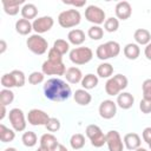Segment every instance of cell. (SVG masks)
Segmentation results:
<instances>
[{"label":"cell","mask_w":151,"mask_h":151,"mask_svg":"<svg viewBox=\"0 0 151 151\" xmlns=\"http://www.w3.org/2000/svg\"><path fill=\"white\" fill-rule=\"evenodd\" d=\"M72 94V90L70 85L59 79V78H51L44 85V96L52 101H65Z\"/></svg>","instance_id":"obj_1"},{"label":"cell","mask_w":151,"mask_h":151,"mask_svg":"<svg viewBox=\"0 0 151 151\" xmlns=\"http://www.w3.org/2000/svg\"><path fill=\"white\" fill-rule=\"evenodd\" d=\"M80 20H81V14L76 8L63 11L58 15V24L63 28H72V27H76V26H78L80 24Z\"/></svg>","instance_id":"obj_2"},{"label":"cell","mask_w":151,"mask_h":151,"mask_svg":"<svg viewBox=\"0 0 151 151\" xmlns=\"http://www.w3.org/2000/svg\"><path fill=\"white\" fill-rule=\"evenodd\" d=\"M119 53H120V45L113 40H110L105 44H100L96 50V55L100 60L116 58Z\"/></svg>","instance_id":"obj_3"},{"label":"cell","mask_w":151,"mask_h":151,"mask_svg":"<svg viewBox=\"0 0 151 151\" xmlns=\"http://www.w3.org/2000/svg\"><path fill=\"white\" fill-rule=\"evenodd\" d=\"M68 57H70V60L74 65H85L92 60L93 51L90 47L80 46V47H76V48L71 50Z\"/></svg>","instance_id":"obj_4"},{"label":"cell","mask_w":151,"mask_h":151,"mask_svg":"<svg viewBox=\"0 0 151 151\" xmlns=\"http://www.w3.org/2000/svg\"><path fill=\"white\" fill-rule=\"evenodd\" d=\"M26 45L28 47V50L37 54V55H41L44 53L47 52V48H48V42L47 40L41 37V34H32L27 38L26 40Z\"/></svg>","instance_id":"obj_5"},{"label":"cell","mask_w":151,"mask_h":151,"mask_svg":"<svg viewBox=\"0 0 151 151\" xmlns=\"http://www.w3.org/2000/svg\"><path fill=\"white\" fill-rule=\"evenodd\" d=\"M85 133L94 147H101L104 146V144H106V134H104V132L98 125L96 124L87 125Z\"/></svg>","instance_id":"obj_6"},{"label":"cell","mask_w":151,"mask_h":151,"mask_svg":"<svg viewBox=\"0 0 151 151\" xmlns=\"http://www.w3.org/2000/svg\"><path fill=\"white\" fill-rule=\"evenodd\" d=\"M8 119H9V123L13 127L14 131L17 132H21V131H25L26 129V119H25V114L22 112L21 109H18V107H14L12 110H9L8 112Z\"/></svg>","instance_id":"obj_7"},{"label":"cell","mask_w":151,"mask_h":151,"mask_svg":"<svg viewBox=\"0 0 151 151\" xmlns=\"http://www.w3.org/2000/svg\"><path fill=\"white\" fill-rule=\"evenodd\" d=\"M85 19L87 21L92 22L93 25L100 26L101 24L105 22L106 15H105L104 9H101L100 7L94 6V5H90L85 9Z\"/></svg>","instance_id":"obj_8"},{"label":"cell","mask_w":151,"mask_h":151,"mask_svg":"<svg viewBox=\"0 0 151 151\" xmlns=\"http://www.w3.org/2000/svg\"><path fill=\"white\" fill-rule=\"evenodd\" d=\"M66 66L64 63H54L51 60H46L42 63L41 72L45 76H65Z\"/></svg>","instance_id":"obj_9"},{"label":"cell","mask_w":151,"mask_h":151,"mask_svg":"<svg viewBox=\"0 0 151 151\" xmlns=\"http://www.w3.org/2000/svg\"><path fill=\"white\" fill-rule=\"evenodd\" d=\"M50 118L51 117L48 116V113L39 109H32L27 113V122L33 126H40V125L45 126Z\"/></svg>","instance_id":"obj_10"},{"label":"cell","mask_w":151,"mask_h":151,"mask_svg":"<svg viewBox=\"0 0 151 151\" xmlns=\"http://www.w3.org/2000/svg\"><path fill=\"white\" fill-rule=\"evenodd\" d=\"M54 25V20L52 17L50 15H44V17H39L37 19L33 20L32 26H33V31L37 34H42L48 32Z\"/></svg>","instance_id":"obj_11"},{"label":"cell","mask_w":151,"mask_h":151,"mask_svg":"<svg viewBox=\"0 0 151 151\" xmlns=\"http://www.w3.org/2000/svg\"><path fill=\"white\" fill-rule=\"evenodd\" d=\"M106 145L109 151H123L124 150V142L118 131L111 130L106 133Z\"/></svg>","instance_id":"obj_12"},{"label":"cell","mask_w":151,"mask_h":151,"mask_svg":"<svg viewBox=\"0 0 151 151\" xmlns=\"http://www.w3.org/2000/svg\"><path fill=\"white\" fill-rule=\"evenodd\" d=\"M98 111L103 119H112L117 113V103L111 99H105L100 103Z\"/></svg>","instance_id":"obj_13"},{"label":"cell","mask_w":151,"mask_h":151,"mask_svg":"<svg viewBox=\"0 0 151 151\" xmlns=\"http://www.w3.org/2000/svg\"><path fill=\"white\" fill-rule=\"evenodd\" d=\"M116 17L118 20H126L132 14V7L129 1H119L114 8Z\"/></svg>","instance_id":"obj_14"},{"label":"cell","mask_w":151,"mask_h":151,"mask_svg":"<svg viewBox=\"0 0 151 151\" xmlns=\"http://www.w3.org/2000/svg\"><path fill=\"white\" fill-rule=\"evenodd\" d=\"M21 5H25L24 0H2L4 12L11 17L17 15L19 11H21Z\"/></svg>","instance_id":"obj_15"},{"label":"cell","mask_w":151,"mask_h":151,"mask_svg":"<svg viewBox=\"0 0 151 151\" xmlns=\"http://www.w3.org/2000/svg\"><path fill=\"white\" fill-rule=\"evenodd\" d=\"M123 142H124V146L130 151L137 150L138 147H140V144H142V139H140L139 134L136 132L126 133L123 138Z\"/></svg>","instance_id":"obj_16"},{"label":"cell","mask_w":151,"mask_h":151,"mask_svg":"<svg viewBox=\"0 0 151 151\" xmlns=\"http://www.w3.org/2000/svg\"><path fill=\"white\" fill-rule=\"evenodd\" d=\"M134 97L130 92H120L117 96V105L123 110H129L133 106Z\"/></svg>","instance_id":"obj_17"},{"label":"cell","mask_w":151,"mask_h":151,"mask_svg":"<svg viewBox=\"0 0 151 151\" xmlns=\"http://www.w3.org/2000/svg\"><path fill=\"white\" fill-rule=\"evenodd\" d=\"M85 32L80 28H73L68 32L67 34V40L70 44L74 45V46H79L81 44H84L85 41Z\"/></svg>","instance_id":"obj_18"},{"label":"cell","mask_w":151,"mask_h":151,"mask_svg":"<svg viewBox=\"0 0 151 151\" xmlns=\"http://www.w3.org/2000/svg\"><path fill=\"white\" fill-rule=\"evenodd\" d=\"M66 80L70 83V84H78V83H81L83 80V73L80 71V68L76 67V66H72V67H68L65 72V76Z\"/></svg>","instance_id":"obj_19"},{"label":"cell","mask_w":151,"mask_h":151,"mask_svg":"<svg viewBox=\"0 0 151 151\" xmlns=\"http://www.w3.org/2000/svg\"><path fill=\"white\" fill-rule=\"evenodd\" d=\"M133 38L137 45H149L151 41V33L146 28H138L133 33Z\"/></svg>","instance_id":"obj_20"},{"label":"cell","mask_w":151,"mask_h":151,"mask_svg":"<svg viewBox=\"0 0 151 151\" xmlns=\"http://www.w3.org/2000/svg\"><path fill=\"white\" fill-rule=\"evenodd\" d=\"M73 98H74V101L81 106L88 105L92 100V96L87 92V90H84V88L76 90V92L73 93Z\"/></svg>","instance_id":"obj_21"},{"label":"cell","mask_w":151,"mask_h":151,"mask_svg":"<svg viewBox=\"0 0 151 151\" xmlns=\"http://www.w3.org/2000/svg\"><path fill=\"white\" fill-rule=\"evenodd\" d=\"M40 145L44 146V147H47L51 151H53L59 145V142H58V139H57V137L54 134H52V133H44L40 137Z\"/></svg>","instance_id":"obj_22"},{"label":"cell","mask_w":151,"mask_h":151,"mask_svg":"<svg viewBox=\"0 0 151 151\" xmlns=\"http://www.w3.org/2000/svg\"><path fill=\"white\" fill-rule=\"evenodd\" d=\"M33 29V26H32V22L29 20H26L24 18L21 19H18L15 21V31L21 34V35H27L31 33V31Z\"/></svg>","instance_id":"obj_23"},{"label":"cell","mask_w":151,"mask_h":151,"mask_svg":"<svg viewBox=\"0 0 151 151\" xmlns=\"http://www.w3.org/2000/svg\"><path fill=\"white\" fill-rule=\"evenodd\" d=\"M123 52H124V55L127 59L136 60L139 57V54H140V48H139V45L133 44V42H129V44L125 45Z\"/></svg>","instance_id":"obj_24"},{"label":"cell","mask_w":151,"mask_h":151,"mask_svg":"<svg viewBox=\"0 0 151 151\" xmlns=\"http://www.w3.org/2000/svg\"><path fill=\"white\" fill-rule=\"evenodd\" d=\"M21 15L24 19L26 20H31V19H37V15H38V8L34 4H25L22 7H21V11H20Z\"/></svg>","instance_id":"obj_25"},{"label":"cell","mask_w":151,"mask_h":151,"mask_svg":"<svg viewBox=\"0 0 151 151\" xmlns=\"http://www.w3.org/2000/svg\"><path fill=\"white\" fill-rule=\"evenodd\" d=\"M98 81H99L98 76H94L93 73H88L83 77V80L80 84L84 90H92L98 85Z\"/></svg>","instance_id":"obj_26"},{"label":"cell","mask_w":151,"mask_h":151,"mask_svg":"<svg viewBox=\"0 0 151 151\" xmlns=\"http://www.w3.org/2000/svg\"><path fill=\"white\" fill-rule=\"evenodd\" d=\"M113 74V66L110 63H101L97 67V76L100 78H111Z\"/></svg>","instance_id":"obj_27"},{"label":"cell","mask_w":151,"mask_h":151,"mask_svg":"<svg viewBox=\"0 0 151 151\" xmlns=\"http://www.w3.org/2000/svg\"><path fill=\"white\" fill-rule=\"evenodd\" d=\"M14 138H15L14 130L6 127L4 124H0V140L2 143H9L14 140Z\"/></svg>","instance_id":"obj_28"},{"label":"cell","mask_w":151,"mask_h":151,"mask_svg":"<svg viewBox=\"0 0 151 151\" xmlns=\"http://www.w3.org/2000/svg\"><path fill=\"white\" fill-rule=\"evenodd\" d=\"M70 145L73 150H80L85 146V136L81 133H74L70 138Z\"/></svg>","instance_id":"obj_29"},{"label":"cell","mask_w":151,"mask_h":151,"mask_svg":"<svg viewBox=\"0 0 151 151\" xmlns=\"http://www.w3.org/2000/svg\"><path fill=\"white\" fill-rule=\"evenodd\" d=\"M105 92L109 96H118L122 90L118 86V84L116 83V80L113 79V77H111L110 79H107V81L105 83Z\"/></svg>","instance_id":"obj_30"},{"label":"cell","mask_w":151,"mask_h":151,"mask_svg":"<svg viewBox=\"0 0 151 151\" xmlns=\"http://www.w3.org/2000/svg\"><path fill=\"white\" fill-rule=\"evenodd\" d=\"M21 140H22V144L25 146L33 147L38 143V137H37L35 132H33V131H26V132H24V134L21 137Z\"/></svg>","instance_id":"obj_31"},{"label":"cell","mask_w":151,"mask_h":151,"mask_svg":"<svg viewBox=\"0 0 151 151\" xmlns=\"http://www.w3.org/2000/svg\"><path fill=\"white\" fill-rule=\"evenodd\" d=\"M14 100V93L11 88H2L0 91V104L1 105H9Z\"/></svg>","instance_id":"obj_32"},{"label":"cell","mask_w":151,"mask_h":151,"mask_svg":"<svg viewBox=\"0 0 151 151\" xmlns=\"http://www.w3.org/2000/svg\"><path fill=\"white\" fill-rule=\"evenodd\" d=\"M53 48L55 51H58L61 55H64L70 51V42L64 40V39H57L53 42Z\"/></svg>","instance_id":"obj_33"},{"label":"cell","mask_w":151,"mask_h":151,"mask_svg":"<svg viewBox=\"0 0 151 151\" xmlns=\"http://www.w3.org/2000/svg\"><path fill=\"white\" fill-rule=\"evenodd\" d=\"M87 35H88V38H91L92 40H100V39L104 37V29H103L100 26L93 25V26H91V27L88 28Z\"/></svg>","instance_id":"obj_34"},{"label":"cell","mask_w":151,"mask_h":151,"mask_svg":"<svg viewBox=\"0 0 151 151\" xmlns=\"http://www.w3.org/2000/svg\"><path fill=\"white\" fill-rule=\"evenodd\" d=\"M118 28H119V20H118L117 18L111 17V18H107V19L105 20V22H104V29H105L106 32L113 33V32H116Z\"/></svg>","instance_id":"obj_35"},{"label":"cell","mask_w":151,"mask_h":151,"mask_svg":"<svg viewBox=\"0 0 151 151\" xmlns=\"http://www.w3.org/2000/svg\"><path fill=\"white\" fill-rule=\"evenodd\" d=\"M12 76L14 78V81H15V87H22L26 83V77H25V73L20 70H13L12 72Z\"/></svg>","instance_id":"obj_36"},{"label":"cell","mask_w":151,"mask_h":151,"mask_svg":"<svg viewBox=\"0 0 151 151\" xmlns=\"http://www.w3.org/2000/svg\"><path fill=\"white\" fill-rule=\"evenodd\" d=\"M1 85L4 86V88H12V87H15V81H14V78L12 76V73H5L2 74L1 77Z\"/></svg>","instance_id":"obj_37"},{"label":"cell","mask_w":151,"mask_h":151,"mask_svg":"<svg viewBox=\"0 0 151 151\" xmlns=\"http://www.w3.org/2000/svg\"><path fill=\"white\" fill-rule=\"evenodd\" d=\"M44 78H45V74L42 72L35 71L28 76V83L32 85H38V84H41L44 81Z\"/></svg>","instance_id":"obj_38"},{"label":"cell","mask_w":151,"mask_h":151,"mask_svg":"<svg viewBox=\"0 0 151 151\" xmlns=\"http://www.w3.org/2000/svg\"><path fill=\"white\" fill-rule=\"evenodd\" d=\"M45 127L47 129V131L50 132H57L59 129H60V120L58 118H54V117H51L47 122V124L45 125Z\"/></svg>","instance_id":"obj_39"},{"label":"cell","mask_w":151,"mask_h":151,"mask_svg":"<svg viewBox=\"0 0 151 151\" xmlns=\"http://www.w3.org/2000/svg\"><path fill=\"white\" fill-rule=\"evenodd\" d=\"M142 91H143V98L151 100V79H145L143 81Z\"/></svg>","instance_id":"obj_40"},{"label":"cell","mask_w":151,"mask_h":151,"mask_svg":"<svg viewBox=\"0 0 151 151\" xmlns=\"http://www.w3.org/2000/svg\"><path fill=\"white\" fill-rule=\"evenodd\" d=\"M113 79L116 80V83L118 84V86L120 87V90H122V92H123V90H125L126 87H127V84H129V80H127V78L124 76V74H116V76H113Z\"/></svg>","instance_id":"obj_41"},{"label":"cell","mask_w":151,"mask_h":151,"mask_svg":"<svg viewBox=\"0 0 151 151\" xmlns=\"http://www.w3.org/2000/svg\"><path fill=\"white\" fill-rule=\"evenodd\" d=\"M48 60L54 63H63V55L52 47L48 50Z\"/></svg>","instance_id":"obj_42"},{"label":"cell","mask_w":151,"mask_h":151,"mask_svg":"<svg viewBox=\"0 0 151 151\" xmlns=\"http://www.w3.org/2000/svg\"><path fill=\"white\" fill-rule=\"evenodd\" d=\"M139 110L144 114L151 113V100H147V99H144L143 98L140 100V103H139Z\"/></svg>","instance_id":"obj_43"},{"label":"cell","mask_w":151,"mask_h":151,"mask_svg":"<svg viewBox=\"0 0 151 151\" xmlns=\"http://www.w3.org/2000/svg\"><path fill=\"white\" fill-rule=\"evenodd\" d=\"M142 137H143V140L147 144L151 143V126L149 127H145L143 130V133H142Z\"/></svg>","instance_id":"obj_44"},{"label":"cell","mask_w":151,"mask_h":151,"mask_svg":"<svg viewBox=\"0 0 151 151\" xmlns=\"http://www.w3.org/2000/svg\"><path fill=\"white\" fill-rule=\"evenodd\" d=\"M66 5H71L74 7H83L86 5V0H81V1H63Z\"/></svg>","instance_id":"obj_45"},{"label":"cell","mask_w":151,"mask_h":151,"mask_svg":"<svg viewBox=\"0 0 151 151\" xmlns=\"http://www.w3.org/2000/svg\"><path fill=\"white\" fill-rule=\"evenodd\" d=\"M144 54L146 57L147 60H151V42L149 45L145 46V50H144Z\"/></svg>","instance_id":"obj_46"},{"label":"cell","mask_w":151,"mask_h":151,"mask_svg":"<svg viewBox=\"0 0 151 151\" xmlns=\"http://www.w3.org/2000/svg\"><path fill=\"white\" fill-rule=\"evenodd\" d=\"M6 50H7V44L4 39H1L0 40V54H4L6 52Z\"/></svg>","instance_id":"obj_47"},{"label":"cell","mask_w":151,"mask_h":151,"mask_svg":"<svg viewBox=\"0 0 151 151\" xmlns=\"http://www.w3.org/2000/svg\"><path fill=\"white\" fill-rule=\"evenodd\" d=\"M6 113H7V111H6V106H5V105H1V114H0V120H2V119L6 117Z\"/></svg>","instance_id":"obj_48"},{"label":"cell","mask_w":151,"mask_h":151,"mask_svg":"<svg viewBox=\"0 0 151 151\" xmlns=\"http://www.w3.org/2000/svg\"><path fill=\"white\" fill-rule=\"evenodd\" d=\"M53 151H68V150H67V147H66L65 145L59 144V145H58V146H57V147H55Z\"/></svg>","instance_id":"obj_49"},{"label":"cell","mask_w":151,"mask_h":151,"mask_svg":"<svg viewBox=\"0 0 151 151\" xmlns=\"http://www.w3.org/2000/svg\"><path fill=\"white\" fill-rule=\"evenodd\" d=\"M37 151H51V150H48L47 147H44V146H41V145H40V146L38 147V150H37Z\"/></svg>","instance_id":"obj_50"},{"label":"cell","mask_w":151,"mask_h":151,"mask_svg":"<svg viewBox=\"0 0 151 151\" xmlns=\"http://www.w3.org/2000/svg\"><path fill=\"white\" fill-rule=\"evenodd\" d=\"M4 151H17V149H15V147H7V149H5Z\"/></svg>","instance_id":"obj_51"},{"label":"cell","mask_w":151,"mask_h":151,"mask_svg":"<svg viewBox=\"0 0 151 151\" xmlns=\"http://www.w3.org/2000/svg\"><path fill=\"white\" fill-rule=\"evenodd\" d=\"M134 151H147L146 149H144V147H138L137 150H134Z\"/></svg>","instance_id":"obj_52"},{"label":"cell","mask_w":151,"mask_h":151,"mask_svg":"<svg viewBox=\"0 0 151 151\" xmlns=\"http://www.w3.org/2000/svg\"><path fill=\"white\" fill-rule=\"evenodd\" d=\"M149 147H150V150H151V143H150V144H149Z\"/></svg>","instance_id":"obj_53"}]
</instances>
